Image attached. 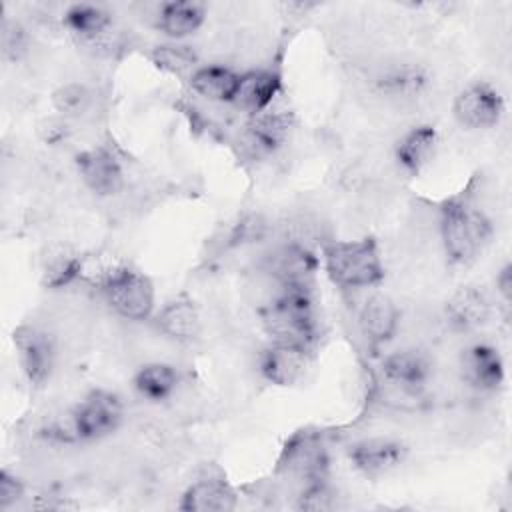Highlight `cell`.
<instances>
[{
	"label": "cell",
	"instance_id": "cell-3",
	"mask_svg": "<svg viewBox=\"0 0 512 512\" xmlns=\"http://www.w3.org/2000/svg\"><path fill=\"white\" fill-rule=\"evenodd\" d=\"M322 264L328 278L340 288H368L384 278L382 258L372 238L324 244Z\"/></svg>",
	"mask_w": 512,
	"mask_h": 512
},
{
	"label": "cell",
	"instance_id": "cell-15",
	"mask_svg": "<svg viewBox=\"0 0 512 512\" xmlns=\"http://www.w3.org/2000/svg\"><path fill=\"white\" fill-rule=\"evenodd\" d=\"M438 148V132L430 124H420L410 128L394 148L396 162L406 170L408 174L422 172L430 160L434 158Z\"/></svg>",
	"mask_w": 512,
	"mask_h": 512
},
{
	"label": "cell",
	"instance_id": "cell-26",
	"mask_svg": "<svg viewBox=\"0 0 512 512\" xmlns=\"http://www.w3.org/2000/svg\"><path fill=\"white\" fill-rule=\"evenodd\" d=\"M80 272V260L72 254H56L48 258L46 268H44V282L50 288H62L70 284Z\"/></svg>",
	"mask_w": 512,
	"mask_h": 512
},
{
	"label": "cell",
	"instance_id": "cell-9",
	"mask_svg": "<svg viewBox=\"0 0 512 512\" xmlns=\"http://www.w3.org/2000/svg\"><path fill=\"white\" fill-rule=\"evenodd\" d=\"M308 366V348L272 342L262 350L258 358V370L262 378L274 386L296 384Z\"/></svg>",
	"mask_w": 512,
	"mask_h": 512
},
{
	"label": "cell",
	"instance_id": "cell-12",
	"mask_svg": "<svg viewBox=\"0 0 512 512\" xmlns=\"http://www.w3.org/2000/svg\"><path fill=\"white\" fill-rule=\"evenodd\" d=\"M432 374V364L428 356L420 350H398L382 360V376L392 386L404 392L420 390Z\"/></svg>",
	"mask_w": 512,
	"mask_h": 512
},
{
	"label": "cell",
	"instance_id": "cell-31",
	"mask_svg": "<svg viewBox=\"0 0 512 512\" xmlns=\"http://www.w3.org/2000/svg\"><path fill=\"white\" fill-rule=\"evenodd\" d=\"M496 286H498V292L502 296L504 302L510 300V294H512V272H510V264H506L500 274L496 276Z\"/></svg>",
	"mask_w": 512,
	"mask_h": 512
},
{
	"label": "cell",
	"instance_id": "cell-16",
	"mask_svg": "<svg viewBox=\"0 0 512 512\" xmlns=\"http://www.w3.org/2000/svg\"><path fill=\"white\" fill-rule=\"evenodd\" d=\"M242 74L234 72L228 66H218V64H208V66H198L190 74V88L206 98L208 102H234L238 94Z\"/></svg>",
	"mask_w": 512,
	"mask_h": 512
},
{
	"label": "cell",
	"instance_id": "cell-21",
	"mask_svg": "<svg viewBox=\"0 0 512 512\" xmlns=\"http://www.w3.org/2000/svg\"><path fill=\"white\" fill-rule=\"evenodd\" d=\"M180 382V374L172 364L166 362H150L144 364L134 374V388L136 392L150 400V402H164L168 400Z\"/></svg>",
	"mask_w": 512,
	"mask_h": 512
},
{
	"label": "cell",
	"instance_id": "cell-30",
	"mask_svg": "<svg viewBox=\"0 0 512 512\" xmlns=\"http://www.w3.org/2000/svg\"><path fill=\"white\" fill-rule=\"evenodd\" d=\"M24 30L18 24L6 22L2 28V50L6 58L16 60L24 52Z\"/></svg>",
	"mask_w": 512,
	"mask_h": 512
},
{
	"label": "cell",
	"instance_id": "cell-6",
	"mask_svg": "<svg viewBox=\"0 0 512 512\" xmlns=\"http://www.w3.org/2000/svg\"><path fill=\"white\" fill-rule=\"evenodd\" d=\"M452 112L466 128H492L504 114V98L490 82H472L458 92Z\"/></svg>",
	"mask_w": 512,
	"mask_h": 512
},
{
	"label": "cell",
	"instance_id": "cell-11",
	"mask_svg": "<svg viewBox=\"0 0 512 512\" xmlns=\"http://www.w3.org/2000/svg\"><path fill=\"white\" fill-rule=\"evenodd\" d=\"M348 458L360 474L376 478L404 462L406 446L392 438H368L350 446Z\"/></svg>",
	"mask_w": 512,
	"mask_h": 512
},
{
	"label": "cell",
	"instance_id": "cell-22",
	"mask_svg": "<svg viewBox=\"0 0 512 512\" xmlns=\"http://www.w3.org/2000/svg\"><path fill=\"white\" fill-rule=\"evenodd\" d=\"M446 314H448V320L456 328L470 330V328H476V326H480L488 320L490 304H488L486 296L480 290L468 286V288L458 290L448 300Z\"/></svg>",
	"mask_w": 512,
	"mask_h": 512
},
{
	"label": "cell",
	"instance_id": "cell-17",
	"mask_svg": "<svg viewBox=\"0 0 512 512\" xmlns=\"http://www.w3.org/2000/svg\"><path fill=\"white\" fill-rule=\"evenodd\" d=\"M282 88L280 74L274 70H252L242 74L234 104L250 112L252 116L270 108Z\"/></svg>",
	"mask_w": 512,
	"mask_h": 512
},
{
	"label": "cell",
	"instance_id": "cell-7",
	"mask_svg": "<svg viewBox=\"0 0 512 512\" xmlns=\"http://www.w3.org/2000/svg\"><path fill=\"white\" fill-rule=\"evenodd\" d=\"M14 348L22 374L32 386H40L48 380L54 368V344L38 328L22 326L14 332Z\"/></svg>",
	"mask_w": 512,
	"mask_h": 512
},
{
	"label": "cell",
	"instance_id": "cell-28",
	"mask_svg": "<svg viewBox=\"0 0 512 512\" xmlns=\"http://www.w3.org/2000/svg\"><path fill=\"white\" fill-rule=\"evenodd\" d=\"M334 506V500H332V494L330 490L324 486L322 480H316L312 482L302 494H300V502H298V508L302 510H330Z\"/></svg>",
	"mask_w": 512,
	"mask_h": 512
},
{
	"label": "cell",
	"instance_id": "cell-2",
	"mask_svg": "<svg viewBox=\"0 0 512 512\" xmlns=\"http://www.w3.org/2000/svg\"><path fill=\"white\" fill-rule=\"evenodd\" d=\"M264 322L272 334V342L294 344L310 350L316 340V314L310 286L282 284L280 294L266 310Z\"/></svg>",
	"mask_w": 512,
	"mask_h": 512
},
{
	"label": "cell",
	"instance_id": "cell-8",
	"mask_svg": "<svg viewBox=\"0 0 512 512\" xmlns=\"http://www.w3.org/2000/svg\"><path fill=\"white\" fill-rule=\"evenodd\" d=\"M76 166L84 184L98 196H110L122 186V164L108 148L96 146L80 152L76 156Z\"/></svg>",
	"mask_w": 512,
	"mask_h": 512
},
{
	"label": "cell",
	"instance_id": "cell-5",
	"mask_svg": "<svg viewBox=\"0 0 512 512\" xmlns=\"http://www.w3.org/2000/svg\"><path fill=\"white\" fill-rule=\"evenodd\" d=\"M120 422L122 404L118 396L106 390H96L72 410L68 432L76 440H100L116 432Z\"/></svg>",
	"mask_w": 512,
	"mask_h": 512
},
{
	"label": "cell",
	"instance_id": "cell-14",
	"mask_svg": "<svg viewBox=\"0 0 512 512\" xmlns=\"http://www.w3.org/2000/svg\"><path fill=\"white\" fill-rule=\"evenodd\" d=\"M156 328L170 340L192 342L200 336L202 318L196 304L188 298H176L160 308L154 316Z\"/></svg>",
	"mask_w": 512,
	"mask_h": 512
},
{
	"label": "cell",
	"instance_id": "cell-1",
	"mask_svg": "<svg viewBox=\"0 0 512 512\" xmlns=\"http://www.w3.org/2000/svg\"><path fill=\"white\" fill-rule=\"evenodd\" d=\"M492 234V224L480 208L454 198L440 210V238L452 264L466 266L478 258Z\"/></svg>",
	"mask_w": 512,
	"mask_h": 512
},
{
	"label": "cell",
	"instance_id": "cell-24",
	"mask_svg": "<svg viewBox=\"0 0 512 512\" xmlns=\"http://www.w3.org/2000/svg\"><path fill=\"white\" fill-rule=\"evenodd\" d=\"M290 130V118L284 112H274V110H264L256 116H252L248 124V136L250 142L260 150V152H272L276 150L288 136Z\"/></svg>",
	"mask_w": 512,
	"mask_h": 512
},
{
	"label": "cell",
	"instance_id": "cell-29",
	"mask_svg": "<svg viewBox=\"0 0 512 512\" xmlns=\"http://www.w3.org/2000/svg\"><path fill=\"white\" fill-rule=\"evenodd\" d=\"M22 494H24L22 482L8 470H2V474H0V510L14 506L22 498Z\"/></svg>",
	"mask_w": 512,
	"mask_h": 512
},
{
	"label": "cell",
	"instance_id": "cell-23",
	"mask_svg": "<svg viewBox=\"0 0 512 512\" xmlns=\"http://www.w3.org/2000/svg\"><path fill=\"white\" fill-rule=\"evenodd\" d=\"M112 24V16L108 10L96 4H72L64 12V26L78 36L80 40H96Z\"/></svg>",
	"mask_w": 512,
	"mask_h": 512
},
{
	"label": "cell",
	"instance_id": "cell-20",
	"mask_svg": "<svg viewBox=\"0 0 512 512\" xmlns=\"http://www.w3.org/2000/svg\"><path fill=\"white\" fill-rule=\"evenodd\" d=\"M236 506V496L220 480H198L182 496L180 508L188 512H224Z\"/></svg>",
	"mask_w": 512,
	"mask_h": 512
},
{
	"label": "cell",
	"instance_id": "cell-10",
	"mask_svg": "<svg viewBox=\"0 0 512 512\" xmlns=\"http://www.w3.org/2000/svg\"><path fill=\"white\" fill-rule=\"evenodd\" d=\"M460 370L464 382L478 392H494L504 382V362L500 352L484 342L472 344L462 352Z\"/></svg>",
	"mask_w": 512,
	"mask_h": 512
},
{
	"label": "cell",
	"instance_id": "cell-19",
	"mask_svg": "<svg viewBox=\"0 0 512 512\" xmlns=\"http://www.w3.org/2000/svg\"><path fill=\"white\" fill-rule=\"evenodd\" d=\"M206 20V8L192 0L166 2L158 10V28L172 40H184L196 34Z\"/></svg>",
	"mask_w": 512,
	"mask_h": 512
},
{
	"label": "cell",
	"instance_id": "cell-18",
	"mask_svg": "<svg viewBox=\"0 0 512 512\" xmlns=\"http://www.w3.org/2000/svg\"><path fill=\"white\" fill-rule=\"evenodd\" d=\"M316 264V256L300 242H286L270 258V270L282 284H308Z\"/></svg>",
	"mask_w": 512,
	"mask_h": 512
},
{
	"label": "cell",
	"instance_id": "cell-13",
	"mask_svg": "<svg viewBox=\"0 0 512 512\" xmlns=\"http://www.w3.org/2000/svg\"><path fill=\"white\" fill-rule=\"evenodd\" d=\"M398 318V308L388 296L372 294L360 306L358 326L368 344L382 346L396 334Z\"/></svg>",
	"mask_w": 512,
	"mask_h": 512
},
{
	"label": "cell",
	"instance_id": "cell-25",
	"mask_svg": "<svg viewBox=\"0 0 512 512\" xmlns=\"http://www.w3.org/2000/svg\"><path fill=\"white\" fill-rule=\"evenodd\" d=\"M90 104V92L84 84L68 82L52 92V106L62 116H80Z\"/></svg>",
	"mask_w": 512,
	"mask_h": 512
},
{
	"label": "cell",
	"instance_id": "cell-27",
	"mask_svg": "<svg viewBox=\"0 0 512 512\" xmlns=\"http://www.w3.org/2000/svg\"><path fill=\"white\" fill-rule=\"evenodd\" d=\"M154 62L170 72H184L188 68H194V54L190 50H186V46H174V44H166V46H158L154 50Z\"/></svg>",
	"mask_w": 512,
	"mask_h": 512
},
{
	"label": "cell",
	"instance_id": "cell-4",
	"mask_svg": "<svg viewBox=\"0 0 512 512\" xmlns=\"http://www.w3.org/2000/svg\"><path fill=\"white\" fill-rule=\"evenodd\" d=\"M108 306L126 320H148L154 314L156 292L152 280L134 268L118 266L102 280Z\"/></svg>",
	"mask_w": 512,
	"mask_h": 512
}]
</instances>
